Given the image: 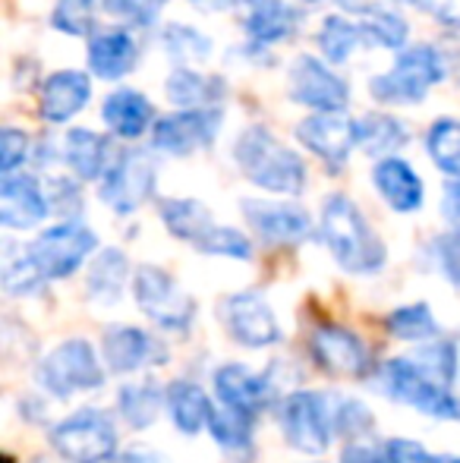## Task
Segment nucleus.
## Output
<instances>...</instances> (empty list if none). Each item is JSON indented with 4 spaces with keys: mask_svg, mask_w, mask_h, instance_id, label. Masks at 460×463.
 <instances>
[{
    "mask_svg": "<svg viewBox=\"0 0 460 463\" xmlns=\"http://www.w3.org/2000/svg\"><path fill=\"white\" fill-rule=\"evenodd\" d=\"M239 10L246 38L258 48L284 42L296 29V10L287 0H239Z\"/></svg>",
    "mask_w": 460,
    "mask_h": 463,
    "instance_id": "obj_22",
    "label": "nucleus"
},
{
    "mask_svg": "<svg viewBox=\"0 0 460 463\" xmlns=\"http://www.w3.org/2000/svg\"><path fill=\"white\" fill-rule=\"evenodd\" d=\"M385 454L391 463H460V458H442L410 439H391L385 445Z\"/></svg>",
    "mask_w": 460,
    "mask_h": 463,
    "instance_id": "obj_44",
    "label": "nucleus"
},
{
    "mask_svg": "<svg viewBox=\"0 0 460 463\" xmlns=\"http://www.w3.org/2000/svg\"><path fill=\"white\" fill-rule=\"evenodd\" d=\"M123 463H161V458L155 451H148V448H129L123 454Z\"/></svg>",
    "mask_w": 460,
    "mask_h": 463,
    "instance_id": "obj_52",
    "label": "nucleus"
},
{
    "mask_svg": "<svg viewBox=\"0 0 460 463\" xmlns=\"http://www.w3.org/2000/svg\"><path fill=\"white\" fill-rule=\"evenodd\" d=\"M155 177H158V167H155L152 155L133 148V152H123L111 161V167L99 184V195L111 212L133 214L136 208L152 199Z\"/></svg>",
    "mask_w": 460,
    "mask_h": 463,
    "instance_id": "obj_10",
    "label": "nucleus"
},
{
    "mask_svg": "<svg viewBox=\"0 0 460 463\" xmlns=\"http://www.w3.org/2000/svg\"><path fill=\"white\" fill-rule=\"evenodd\" d=\"M101 356H105L108 369L120 372V375H129L148 363H158V366L167 363L164 344L136 325H111L101 341Z\"/></svg>",
    "mask_w": 460,
    "mask_h": 463,
    "instance_id": "obj_18",
    "label": "nucleus"
},
{
    "mask_svg": "<svg viewBox=\"0 0 460 463\" xmlns=\"http://www.w3.org/2000/svg\"><path fill=\"white\" fill-rule=\"evenodd\" d=\"M426 155L451 180H460V120L438 117L426 133Z\"/></svg>",
    "mask_w": 460,
    "mask_h": 463,
    "instance_id": "obj_34",
    "label": "nucleus"
},
{
    "mask_svg": "<svg viewBox=\"0 0 460 463\" xmlns=\"http://www.w3.org/2000/svg\"><path fill=\"white\" fill-rule=\"evenodd\" d=\"M277 420L287 445L303 454L328 451L332 439L338 435V410L332 397L322 391H290L277 403Z\"/></svg>",
    "mask_w": 460,
    "mask_h": 463,
    "instance_id": "obj_4",
    "label": "nucleus"
},
{
    "mask_svg": "<svg viewBox=\"0 0 460 463\" xmlns=\"http://www.w3.org/2000/svg\"><path fill=\"white\" fill-rule=\"evenodd\" d=\"M419 369L429 378H436L438 384L448 388L457 375V347L451 341H432V347H426L419 356H410Z\"/></svg>",
    "mask_w": 460,
    "mask_h": 463,
    "instance_id": "obj_41",
    "label": "nucleus"
},
{
    "mask_svg": "<svg viewBox=\"0 0 460 463\" xmlns=\"http://www.w3.org/2000/svg\"><path fill=\"white\" fill-rule=\"evenodd\" d=\"M167 101L177 104L180 110H202L218 104L224 95H228V86H224L221 76L211 73H196V70H174L164 82Z\"/></svg>",
    "mask_w": 460,
    "mask_h": 463,
    "instance_id": "obj_25",
    "label": "nucleus"
},
{
    "mask_svg": "<svg viewBox=\"0 0 460 463\" xmlns=\"http://www.w3.org/2000/svg\"><path fill=\"white\" fill-rule=\"evenodd\" d=\"M436 259H438V269L445 271V278L455 287H460V237L448 233V237L436 240Z\"/></svg>",
    "mask_w": 460,
    "mask_h": 463,
    "instance_id": "obj_47",
    "label": "nucleus"
},
{
    "mask_svg": "<svg viewBox=\"0 0 460 463\" xmlns=\"http://www.w3.org/2000/svg\"><path fill=\"white\" fill-rule=\"evenodd\" d=\"M372 429V413L360 401H341L338 403V435L360 439L362 432Z\"/></svg>",
    "mask_w": 460,
    "mask_h": 463,
    "instance_id": "obj_45",
    "label": "nucleus"
},
{
    "mask_svg": "<svg viewBox=\"0 0 460 463\" xmlns=\"http://www.w3.org/2000/svg\"><path fill=\"white\" fill-rule=\"evenodd\" d=\"M51 448L67 463H105L117 454V429L101 410H80L51 429Z\"/></svg>",
    "mask_w": 460,
    "mask_h": 463,
    "instance_id": "obj_8",
    "label": "nucleus"
},
{
    "mask_svg": "<svg viewBox=\"0 0 460 463\" xmlns=\"http://www.w3.org/2000/svg\"><path fill=\"white\" fill-rule=\"evenodd\" d=\"M89 98H92L89 76L80 73V70H61V73H51L44 80L42 95H38V110H42L44 123L61 127L86 108Z\"/></svg>",
    "mask_w": 460,
    "mask_h": 463,
    "instance_id": "obj_20",
    "label": "nucleus"
},
{
    "mask_svg": "<svg viewBox=\"0 0 460 463\" xmlns=\"http://www.w3.org/2000/svg\"><path fill=\"white\" fill-rule=\"evenodd\" d=\"M448 76L442 48L436 44H410L398 54L394 67L381 76L369 80V95L379 104H394V108H410L426 98L432 86Z\"/></svg>",
    "mask_w": 460,
    "mask_h": 463,
    "instance_id": "obj_3",
    "label": "nucleus"
},
{
    "mask_svg": "<svg viewBox=\"0 0 460 463\" xmlns=\"http://www.w3.org/2000/svg\"><path fill=\"white\" fill-rule=\"evenodd\" d=\"M158 214L171 237L192 246L202 243L215 227L209 205H202L199 199H158Z\"/></svg>",
    "mask_w": 460,
    "mask_h": 463,
    "instance_id": "obj_27",
    "label": "nucleus"
},
{
    "mask_svg": "<svg viewBox=\"0 0 460 463\" xmlns=\"http://www.w3.org/2000/svg\"><path fill=\"white\" fill-rule=\"evenodd\" d=\"M167 0H105V10L111 16L129 19L136 25H152L161 16Z\"/></svg>",
    "mask_w": 460,
    "mask_h": 463,
    "instance_id": "obj_42",
    "label": "nucleus"
},
{
    "mask_svg": "<svg viewBox=\"0 0 460 463\" xmlns=\"http://www.w3.org/2000/svg\"><path fill=\"white\" fill-rule=\"evenodd\" d=\"M243 214L249 227L275 246H296L309 240L313 233V218L306 208L287 205V202H265V199H246Z\"/></svg>",
    "mask_w": 460,
    "mask_h": 463,
    "instance_id": "obj_17",
    "label": "nucleus"
},
{
    "mask_svg": "<svg viewBox=\"0 0 460 463\" xmlns=\"http://www.w3.org/2000/svg\"><path fill=\"white\" fill-rule=\"evenodd\" d=\"M99 250V237L82 221H63L42 231L29 246L32 262L48 280H63L86 265V259Z\"/></svg>",
    "mask_w": 460,
    "mask_h": 463,
    "instance_id": "obj_9",
    "label": "nucleus"
},
{
    "mask_svg": "<svg viewBox=\"0 0 460 463\" xmlns=\"http://www.w3.org/2000/svg\"><path fill=\"white\" fill-rule=\"evenodd\" d=\"M101 120L120 139H139L155 129V104L136 89H117L101 104Z\"/></svg>",
    "mask_w": 460,
    "mask_h": 463,
    "instance_id": "obj_23",
    "label": "nucleus"
},
{
    "mask_svg": "<svg viewBox=\"0 0 460 463\" xmlns=\"http://www.w3.org/2000/svg\"><path fill=\"white\" fill-rule=\"evenodd\" d=\"M394 4H404V6H429V0H394Z\"/></svg>",
    "mask_w": 460,
    "mask_h": 463,
    "instance_id": "obj_54",
    "label": "nucleus"
},
{
    "mask_svg": "<svg viewBox=\"0 0 460 463\" xmlns=\"http://www.w3.org/2000/svg\"><path fill=\"white\" fill-rule=\"evenodd\" d=\"M48 205H51V212L76 214L82 208L80 186L70 184V180H54V184L48 186Z\"/></svg>",
    "mask_w": 460,
    "mask_h": 463,
    "instance_id": "obj_46",
    "label": "nucleus"
},
{
    "mask_svg": "<svg viewBox=\"0 0 460 463\" xmlns=\"http://www.w3.org/2000/svg\"><path fill=\"white\" fill-rule=\"evenodd\" d=\"M233 161L252 186L275 195H300L306 189V165L268 127L252 123L233 142Z\"/></svg>",
    "mask_w": 460,
    "mask_h": 463,
    "instance_id": "obj_2",
    "label": "nucleus"
},
{
    "mask_svg": "<svg viewBox=\"0 0 460 463\" xmlns=\"http://www.w3.org/2000/svg\"><path fill=\"white\" fill-rule=\"evenodd\" d=\"M410 133L407 127L391 114H366L360 120V148L375 158H394L398 148L407 146Z\"/></svg>",
    "mask_w": 460,
    "mask_h": 463,
    "instance_id": "obj_32",
    "label": "nucleus"
},
{
    "mask_svg": "<svg viewBox=\"0 0 460 463\" xmlns=\"http://www.w3.org/2000/svg\"><path fill=\"white\" fill-rule=\"evenodd\" d=\"M309 354L322 372L338 378H366L372 369L369 350L360 341V335L341 328V325H319L309 337Z\"/></svg>",
    "mask_w": 460,
    "mask_h": 463,
    "instance_id": "obj_15",
    "label": "nucleus"
},
{
    "mask_svg": "<svg viewBox=\"0 0 460 463\" xmlns=\"http://www.w3.org/2000/svg\"><path fill=\"white\" fill-rule=\"evenodd\" d=\"M25 158H29V136L16 127H6L0 133V171H4V177L16 174L19 165H25Z\"/></svg>",
    "mask_w": 460,
    "mask_h": 463,
    "instance_id": "obj_43",
    "label": "nucleus"
},
{
    "mask_svg": "<svg viewBox=\"0 0 460 463\" xmlns=\"http://www.w3.org/2000/svg\"><path fill=\"white\" fill-rule=\"evenodd\" d=\"M362 13V29L369 32V42L381 44V48H404L407 44V23L391 10H381V6H360Z\"/></svg>",
    "mask_w": 460,
    "mask_h": 463,
    "instance_id": "obj_36",
    "label": "nucleus"
},
{
    "mask_svg": "<svg viewBox=\"0 0 460 463\" xmlns=\"http://www.w3.org/2000/svg\"><path fill=\"white\" fill-rule=\"evenodd\" d=\"M290 101L303 104V108L315 110V114H344L350 104V86L341 80L328 63L319 57H296L290 63V80H287Z\"/></svg>",
    "mask_w": 460,
    "mask_h": 463,
    "instance_id": "obj_11",
    "label": "nucleus"
},
{
    "mask_svg": "<svg viewBox=\"0 0 460 463\" xmlns=\"http://www.w3.org/2000/svg\"><path fill=\"white\" fill-rule=\"evenodd\" d=\"M341 463H391L388 460L385 451H375V448H366V445H353L344 451V458H341Z\"/></svg>",
    "mask_w": 460,
    "mask_h": 463,
    "instance_id": "obj_50",
    "label": "nucleus"
},
{
    "mask_svg": "<svg viewBox=\"0 0 460 463\" xmlns=\"http://www.w3.org/2000/svg\"><path fill=\"white\" fill-rule=\"evenodd\" d=\"M133 297L142 316L164 331H190L196 318V299L167 275L161 265H139L133 275Z\"/></svg>",
    "mask_w": 460,
    "mask_h": 463,
    "instance_id": "obj_7",
    "label": "nucleus"
},
{
    "mask_svg": "<svg viewBox=\"0 0 460 463\" xmlns=\"http://www.w3.org/2000/svg\"><path fill=\"white\" fill-rule=\"evenodd\" d=\"M379 382L391 401L407 403L417 413L432 416V420L460 422V401L445 384L429 378L410 356H394L379 369Z\"/></svg>",
    "mask_w": 460,
    "mask_h": 463,
    "instance_id": "obj_5",
    "label": "nucleus"
},
{
    "mask_svg": "<svg viewBox=\"0 0 460 463\" xmlns=\"http://www.w3.org/2000/svg\"><path fill=\"white\" fill-rule=\"evenodd\" d=\"M442 214L451 224L455 237H460V180L445 186V199H442Z\"/></svg>",
    "mask_w": 460,
    "mask_h": 463,
    "instance_id": "obj_48",
    "label": "nucleus"
},
{
    "mask_svg": "<svg viewBox=\"0 0 460 463\" xmlns=\"http://www.w3.org/2000/svg\"><path fill=\"white\" fill-rule=\"evenodd\" d=\"M63 158H67L70 171L80 180H99L108 174L111 161H108V139L92 129H70L63 139Z\"/></svg>",
    "mask_w": 460,
    "mask_h": 463,
    "instance_id": "obj_28",
    "label": "nucleus"
},
{
    "mask_svg": "<svg viewBox=\"0 0 460 463\" xmlns=\"http://www.w3.org/2000/svg\"><path fill=\"white\" fill-rule=\"evenodd\" d=\"M196 6H202V10H228V6L239 4V0H192Z\"/></svg>",
    "mask_w": 460,
    "mask_h": 463,
    "instance_id": "obj_53",
    "label": "nucleus"
},
{
    "mask_svg": "<svg viewBox=\"0 0 460 463\" xmlns=\"http://www.w3.org/2000/svg\"><path fill=\"white\" fill-rule=\"evenodd\" d=\"M161 42H164V48L171 51L177 61L202 63L211 57V38L202 35L199 29H192V25H167Z\"/></svg>",
    "mask_w": 460,
    "mask_h": 463,
    "instance_id": "obj_38",
    "label": "nucleus"
},
{
    "mask_svg": "<svg viewBox=\"0 0 460 463\" xmlns=\"http://www.w3.org/2000/svg\"><path fill=\"white\" fill-rule=\"evenodd\" d=\"M35 382L54 397L86 394L105 384V369L86 337L61 341L35 369Z\"/></svg>",
    "mask_w": 460,
    "mask_h": 463,
    "instance_id": "obj_6",
    "label": "nucleus"
},
{
    "mask_svg": "<svg viewBox=\"0 0 460 463\" xmlns=\"http://www.w3.org/2000/svg\"><path fill=\"white\" fill-rule=\"evenodd\" d=\"M218 129H221V110L218 108L177 110V114H167L155 123L152 148L186 158L199 148H209L218 139Z\"/></svg>",
    "mask_w": 460,
    "mask_h": 463,
    "instance_id": "obj_13",
    "label": "nucleus"
},
{
    "mask_svg": "<svg viewBox=\"0 0 460 463\" xmlns=\"http://www.w3.org/2000/svg\"><path fill=\"white\" fill-rule=\"evenodd\" d=\"M95 6L99 0H57L54 10H51V25L63 35L86 38L95 32Z\"/></svg>",
    "mask_w": 460,
    "mask_h": 463,
    "instance_id": "obj_37",
    "label": "nucleus"
},
{
    "mask_svg": "<svg viewBox=\"0 0 460 463\" xmlns=\"http://www.w3.org/2000/svg\"><path fill=\"white\" fill-rule=\"evenodd\" d=\"M322 240L332 250L334 262L350 275H375L388 262L381 237L369 227L360 205L344 193H334L322 202Z\"/></svg>",
    "mask_w": 460,
    "mask_h": 463,
    "instance_id": "obj_1",
    "label": "nucleus"
},
{
    "mask_svg": "<svg viewBox=\"0 0 460 463\" xmlns=\"http://www.w3.org/2000/svg\"><path fill=\"white\" fill-rule=\"evenodd\" d=\"M372 186L379 189V195L400 214H410L423 205L426 186L419 180V174L413 171L410 161L404 158H381L372 167Z\"/></svg>",
    "mask_w": 460,
    "mask_h": 463,
    "instance_id": "obj_21",
    "label": "nucleus"
},
{
    "mask_svg": "<svg viewBox=\"0 0 460 463\" xmlns=\"http://www.w3.org/2000/svg\"><path fill=\"white\" fill-rule=\"evenodd\" d=\"M211 384H215V397L221 407L246 413L252 420L277 401L275 382L268 375H262V372H252L243 363H224V366H218Z\"/></svg>",
    "mask_w": 460,
    "mask_h": 463,
    "instance_id": "obj_16",
    "label": "nucleus"
},
{
    "mask_svg": "<svg viewBox=\"0 0 460 463\" xmlns=\"http://www.w3.org/2000/svg\"><path fill=\"white\" fill-rule=\"evenodd\" d=\"M211 410H215V403L209 401V394L199 384L186 382V378L171 382V388H167V416L183 435H199L202 429H209Z\"/></svg>",
    "mask_w": 460,
    "mask_h": 463,
    "instance_id": "obj_26",
    "label": "nucleus"
},
{
    "mask_svg": "<svg viewBox=\"0 0 460 463\" xmlns=\"http://www.w3.org/2000/svg\"><path fill=\"white\" fill-rule=\"evenodd\" d=\"M205 256H221V259H237V262H246L252 259V240L246 233H239L237 227H221L215 224L211 233L196 246Z\"/></svg>",
    "mask_w": 460,
    "mask_h": 463,
    "instance_id": "obj_40",
    "label": "nucleus"
},
{
    "mask_svg": "<svg viewBox=\"0 0 460 463\" xmlns=\"http://www.w3.org/2000/svg\"><path fill=\"white\" fill-rule=\"evenodd\" d=\"M385 328L398 341H438V335H442L436 316H432V309L426 303L398 306L385 318Z\"/></svg>",
    "mask_w": 460,
    "mask_h": 463,
    "instance_id": "obj_35",
    "label": "nucleus"
},
{
    "mask_svg": "<svg viewBox=\"0 0 460 463\" xmlns=\"http://www.w3.org/2000/svg\"><path fill=\"white\" fill-rule=\"evenodd\" d=\"M129 278V259L123 256L120 250L108 246L95 256L92 269H89V280H86V290L95 303L101 306H111L117 299L123 297V287H127Z\"/></svg>",
    "mask_w": 460,
    "mask_h": 463,
    "instance_id": "obj_29",
    "label": "nucleus"
},
{
    "mask_svg": "<svg viewBox=\"0 0 460 463\" xmlns=\"http://www.w3.org/2000/svg\"><path fill=\"white\" fill-rule=\"evenodd\" d=\"M296 139L315 158L325 161L328 171L338 174L347 165L350 152L360 146V120L344 114H313L296 123Z\"/></svg>",
    "mask_w": 460,
    "mask_h": 463,
    "instance_id": "obj_14",
    "label": "nucleus"
},
{
    "mask_svg": "<svg viewBox=\"0 0 460 463\" xmlns=\"http://www.w3.org/2000/svg\"><path fill=\"white\" fill-rule=\"evenodd\" d=\"M136 61H139V44L127 29L99 32L89 42V70L105 82L133 73Z\"/></svg>",
    "mask_w": 460,
    "mask_h": 463,
    "instance_id": "obj_24",
    "label": "nucleus"
},
{
    "mask_svg": "<svg viewBox=\"0 0 460 463\" xmlns=\"http://www.w3.org/2000/svg\"><path fill=\"white\" fill-rule=\"evenodd\" d=\"M48 193L32 174H10L0 184V224L10 231H32L48 218Z\"/></svg>",
    "mask_w": 460,
    "mask_h": 463,
    "instance_id": "obj_19",
    "label": "nucleus"
},
{
    "mask_svg": "<svg viewBox=\"0 0 460 463\" xmlns=\"http://www.w3.org/2000/svg\"><path fill=\"white\" fill-rule=\"evenodd\" d=\"M221 322H224V328H228L230 341L239 344V347H249V350L275 347V344L284 337L271 306L252 290L230 293V297L224 299Z\"/></svg>",
    "mask_w": 460,
    "mask_h": 463,
    "instance_id": "obj_12",
    "label": "nucleus"
},
{
    "mask_svg": "<svg viewBox=\"0 0 460 463\" xmlns=\"http://www.w3.org/2000/svg\"><path fill=\"white\" fill-rule=\"evenodd\" d=\"M362 44H372L362 23H350L347 16H338V13L325 16L319 29V48L328 57V63H347L353 51L362 48Z\"/></svg>",
    "mask_w": 460,
    "mask_h": 463,
    "instance_id": "obj_33",
    "label": "nucleus"
},
{
    "mask_svg": "<svg viewBox=\"0 0 460 463\" xmlns=\"http://www.w3.org/2000/svg\"><path fill=\"white\" fill-rule=\"evenodd\" d=\"M209 435L215 439V445L221 448L224 454H230V458H237V460L249 458L252 448H256L252 445V416L237 413V410H230V407H221V403L211 410Z\"/></svg>",
    "mask_w": 460,
    "mask_h": 463,
    "instance_id": "obj_31",
    "label": "nucleus"
},
{
    "mask_svg": "<svg viewBox=\"0 0 460 463\" xmlns=\"http://www.w3.org/2000/svg\"><path fill=\"white\" fill-rule=\"evenodd\" d=\"M426 10L436 13V19L442 25H451V29L460 32V0H429Z\"/></svg>",
    "mask_w": 460,
    "mask_h": 463,
    "instance_id": "obj_49",
    "label": "nucleus"
},
{
    "mask_svg": "<svg viewBox=\"0 0 460 463\" xmlns=\"http://www.w3.org/2000/svg\"><path fill=\"white\" fill-rule=\"evenodd\" d=\"M44 278L42 271H38V265L32 262L29 250L19 252V256H6L4 259V290L10 293V297H32V293H38L44 287Z\"/></svg>",
    "mask_w": 460,
    "mask_h": 463,
    "instance_id": "obj_39",
    "label": "nucleus"
},
{
    "mask_svg": "<svg viewBox=\"0 0 460 463\" xmlns=\"http://www.w3.org/2000/svg\"><path fill=\"white\" fill-rule=\"evenodd\" d=\"M442 57H445V67H448V73L455 76V82L460 86V35L451 38L448 44L442 48Z\"/></svg>",
    "mask_w": 460,
    "mask_h": 463,
    "instance_id": "obj_51",
    "label": "nucleus"
},
{
    "mask_svg": "<svg viewBox=\"0 0 460 463\" xmlns=\"http://www.w3.org/2000/svg\"><path fill=\"white\" fill-rule=\"evenodd\" d=\"M117 410L133 429H148L158 422L161 410H167V391H161L155 382L123 384L117 394Z\"/></svg>",
    "mask_w": 460,
    "mask_h": 463,
    "instance_id": "obj_30",
    "label": "nucleus"
}]
</instances>
